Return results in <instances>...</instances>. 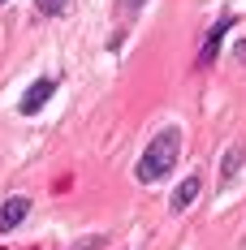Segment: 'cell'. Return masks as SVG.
I'll return each mask as SVG.
<instances>
[{"instance_id":"8","label":"cell","mask_w":246,"mask_h":250,"mask_svg":"<svg viewBox=\"0 0 246 250\" xmlns=\"http://www.w3.org/2000/svg\"><path fill=\"white\" fill-rule=\"evenodd\" d=\"M35 9H39L44 18H65V13L74 9V0H35Z\"/></svg>"},{"instance_id":"9","label":"cell","mask_w":246,"mask_h":250,"mask_svg":"<svg viewBox=\"0 0 246 250\" xmlns=\"http://www.w3.org/2000/svg\"><path fill=\"white\" fill-rule=\"evenodd\" d=\"M91 246H95V242H82V246H78V250H91Z\"/></svg>"},{"instance_id":"6","label":"cell","mask_w":246,"mask_h":250,"mask_svg":"<svg viewBox=\"0 0 246 250\" xmlns=\"http://www.w3.org/2000/svg\"><path fill=\"white\" fill-rule=\"evenodd\" d=\"M242 164H246V147H242V143L224 151V160H221V190H229V186H233V177L242 173Z\"/></svg>"},{"instance_id":"7","label":"cell","mask_w":246,"mask_h":250,"mask_svg":"<svg viewBox=\"0 0 246 250\" xmlns=\"http://www.w3.org/2000/svg\"><path fill=\"white\" fill-rule=\"evenodd\" d=\"M143 4H147V0H117L112 13H117V22H121V26H130L138 13H143Z\"/></svg>"},{"instance_id":"10","label":"cell","mask_w":246,"mask_h":250,"mask_svg":"<svg viewBox=\"0 0 246 250\" xmlns=\"http://www.w3.org/2000/svg\"><path fill=\"white\" fill-rule=\"evenodd\" d=\"M4 4H9V0H0V9H4Z\"/></svg>"},{"instance_id":"3","label":"cell","mask_w":246,"mask_h":250,"mask_svg":"<svg viewBox=\"0 0 246 250\" xmlns=\"http://www.w3.org/2000/svg\"><path fill=\"white\" fill-rule=\"evenodd\" d=\"M233 26H238V18H233V13H221V18L212 22L207 39H203V52H199V65H203V69H207V65H212V61L221 56V43H224V35H229Z\"/></svg>"},{"instance_id":"2","label":"cell","mask_w":246,"mask_h":250,"mask_svg":"<svg viewBox=\"0 0 246 250\" xmlns=\"http://www.w3.org/2000/svg\"><path fill=\"white\" fill-rule=\"evenodd\" d=\"M56 86H61V78H52V74L35 78V82L26 86V95L18 100V112H22V117H39V112L48 108V100L56 95Z\"/></svg>"},{"instance_id":"4","label":"cell","mask_w":246,"mask_h":250,"mask_svg":"<svg viewBox=\"0 0 246 250\" xmlns=\"http://www.w3.org/2000/svg\"><path fill=\"white\" fill-rule=\"evenodd\" d=\"M26 216H30V199H26V194L4 199L0 203V233H13L18 225H26Z\"/></svg>"},{"instance_id":"1","label":"cell","mask_w":246,"mask_h":250,"mask_svg":"<svg viewBox=\"0 0 246 250\" xmlns=\"http://www.w3.org/2000/svg\"><path fill=\"white\" fill-rule=\"evenodd\" d=\"M177 160H181V129H177V125H164V129L147 143V151L138 155L134 177H138L143 186H160V181L177 168Z\"/></svg>"},{"instance_id":"5","label":"cell","mask_w":246,"mask_h":250,"mask_svg":"<svg viewBox=\"0 0 246 250\" xmlns=\"http://www.w3.org/2000/svg\"><path fill=\"white\" fill-rule=\"evenodd\" d=\"M199 194H203V173H190V177H181V186L173 190L169 207H173V211H186V207H190Z\"/></svg>"}]
</instances>
